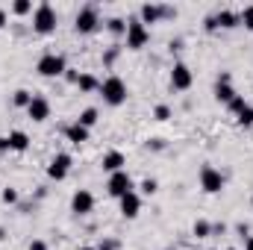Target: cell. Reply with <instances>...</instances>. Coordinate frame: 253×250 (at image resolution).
<instances>
[{"instance_id":"cell-1","label":"cell","mask_w":253,"mask_h":250,"mask_svg":"<svg viewBox=\"0 0 253 250\" xmlns=\"http://www.w3.org/2000/svg\"><path fill=\"white\" fill-rule=\"evenodd\" d=\"M33 30L39 36H50L56 33V9L50 3H39L36 12H33Z\"/></svg>"},{"instance_id":"cell-2","label":"cell","mask_w":253,"mask_h":250,"mask_svg":"<svg viewBox=\"0 0 253 250\" xmlns=\"http://www.w3.org/2000/svg\"><path fill=\"white\" fill-rule=\"evenodd\" d=\"M100 97H103V103H109V106H121L126 100V83L121 77H106L103 83H100Z\"/></svg>"},{"instance_id":"cell-3","label":"cell","mask_w":253,"mask_h":250,"mask_svg":"<svg viewBox=\"0 0 253 250\" xmlns=\"http://www.w3.org/2000/svg\"><path fill=\"white\" fill-rule=\"evenodd\" d=\"M150 42V30L141 21H126V47L129 50H141Z\"/></svg>"},{"instance_id":"cell-4","label":"cell","mask_w":253,"mask_h":250,"mask_svg":"<svg viewBox=\"0 0 253 250\" xmlns=\"http://www.w3.org/2000/svg\"><path fill=\"white\" fill-rule=\"evenodd\" d=\"M97 24H100V18H97V6H83V9L77 12V21H74L77 33L88 36V33H94V30H97Z\"/></svg>"},{"instance_id":"cell-5","label":"cell","mask_w":253,"mask_h":250,"mask_svg":"<svg viewBox=\"0 0 253 250\" xmlns=\"http://www.w3.org/2000/svg\"><path fill=\"white\" fill-rule=\"evenodd\" d=\"M36 71H39L42 77H62L68 68H65V59L59 53H44V56L39 59V65H36Z\"/></svg>"},{"instance_id":"cell-6","label":"cell","mask_w":253,"mask_h":250,"mask_svg":"<svg viewBox=\"0 0 253 250\" xmlns=\"http://www.w3.org/2000/svg\"><path fill=\"white\" fill-rule=\"evenodd\" d=\"M200 188H203L206 194H218V191L224 188V174H221L218 168H212V165H203V168H200Z\"/></svg>"},{"instance_id":"cell-7","label":"cell","mask_w":253,"mask_h":250,"mask_svg":"<svg viewBox=\"0 0 253 250\" xmlns=\"http://www.w3.org/2000/svg\"><path fill=\"white\" fill-rule=\"evenodd\" d=\"M71 165H74V159H71V153H56L53 159H50V165H47V177L50 180H65L68 177V171H71Z\"/></svg>"},{"instance_id":"cell-8","label":"cell","mask_w":253,"mask_h":250,"mask_svg":"<svg viewBox=\"0 0 253 250\" xmlns=\"http://www.w3.org/2000/svg\"><path fill=\"white\" fill-rule=\"evenodd\" d=\"M106 191L112 194V197H124L132 191V180H129V174L126 171H118V174H109V183H106Z\"/></svg>"},{"instance_id":"cell-9","label":"cell","mask_w":253,"mask_h":250,"mask_svg":"<svg viewBox=\"0 0 253 250\" xmlns=\"http://www.w3.org/2000/svg\"><path fill=\"white\" fill-rule=\"evenodd\" d=\"M94 209V194L88 188H77L74 197H71V212L74 215H88Z\"/></svg>"},{"instance_id":"cell-10","label":"cell","mask_w":253,"mask_h":250,"mask_svg":"<svg viewBox=\"0 0 253 250\" xmlns=\"http://www.w3.org/2000/svg\"><path fill=\"white\" fill-rule=\"evenodd\" d=\"M191 83H194V77H191L189 65L177 62L174 68H171V88H177V91H189Z\"/></svg>"},{"instance_id":"cell-11","label":"cell","mask_w":253,"mask_h":250,"mask_svg":"<svg viewBox=\"0 0 253 250\" xmlns=\"http://www.w3.org/2000/svg\"><path fill=\"white\" fill-rule=\"evenodd\" d=\"M27 115H30V121H36V124L47 121V118H50V100H47V97H42V94H36V97H33V103L27 106Z\"/></svg>"},{"instance_id":"cell-12","label":"cell","mask_w":253,"mask_h":250,"mask_svg":"<svg viewBox=\"0 0 253 250\" xmlns=\"http://www.w3.org/2000/svg\"><path fill=\"white\" fill-rule=\"evenodd\" d=\"M138 212H141V197H138L135 191L124 194V197H121V215H124L126 221H132Z\"/></svg>"},{"instance_id":"cell-13","label":"cell","mask_w":253,"mask_h":250,"mask_svg":"<svg viewBox=\"0 0 253 250\" xmlns=\"http://www.w3.org/2000/svg\"><path fill=\"white\" fill-rule=\"evenodd\" d=\"M103 171H109V174H118V171H124V165H126V156L121 153V150H109L106 156H103Z\"/></svg>"},{"instance_id":"cell-14","label":"cell","mask_w":253,"mask_h":250,"mask_svg":"<svg viewBox=\"0 0 253 250\" xmlns=\"http://www.w3.org/2000/svg\"><path fill=\"white\" fill-rule=\"evenodd\" d=\"M65 138H68L71 144H77V147H80L83 141H88V129H85L83 124H77V121H74V124L65 126Z\"/></svg>"},{"instance_id":"cell-15","label":"cell","mask_w":253,"mask_h":250,"mask_svg":"<svg viewBox=\"0 0 253 250\" xmlns=\"http://www.w3.org/2000/svg\"><path fill=\"white\" fill-rule=\"evenodd\" d=\"M6 138H9V150H15V153H24L30 147V135L24 129H12Z\"/></svg>"},{"instance_id":"cell-16","label":"cell","mask_w":253,"mask_h":250,"mask_svg":"<svg viewBox=\"0 0 253 250\" xmlns=\"http://www.w3.org/2000/svg\"><path fill=\"white\" fill-rule=\"evenodd\" d=\"M242 21H239V12H230V9H221V12H215V27H224V30H230V27H239Z\"/></svg>"},{"instance_id":"cell-17","label":"cell","mask_w":253,"mask_h":250,"mask_svg":"<svg viewBox=\"0 0 253 250\" xmlns=\"http://www.w3.org/2000/svg\"><path fill=\"white\" fill-rule=\"evenodd\" d=\"M215 97H218V103H227V106H230L239 94H236V88H233L230 83H218V85H215Z\"/></svg>"},{"instance_id":"cell-18","label":"cell","mask_w":253,"mask_h":250,"mask_svg":"<svg viewBox=\"0 0 253 250\" xmlns=\"http://www.w3.org/2000/svg\"><path fill=\"white\" fill-rule=\"evenodd\" d=\"M159 18H162V6H156V3L141 6V24H156Z\"/></svg>"},{"instance_id":"cell-19","label":"cell","mask_w":253,"mask_h":250,"mask_svg":"<svg viewBox=\"0 0 253 250\" xmlns=\"http://www.w3.org/2000/svg\"><path fill=\"white\" fill-rule=\"evenodd\" d=\"M77 88L80 91H100V83H97V77L94 74H80V80H77Z\"/></svg>"},{"instance_id":"cell-20","label":"cell","mask_w":253,"mask_h":250,"mask_svg":"<svg viewBox=\"0 0 253 250\" xmlns=\"http://www.w3.org/2000/svg\"><path fill=\"white\" fill-rule=\"evenodd\" d=\"M77 124H83L85 129H91V126L97 124V109H94V106L83 109V112H80V118H77Z\"/></svg>"},{"instance_id":"cell-21","label":"cell","mask_w":253,"mask_h":250,"mask_svg":"<svg viewBox=\"0 0 253 250\" xmlns=\"http://www.w3.org/2000/svg\"><path fill=\"white\" fill-rule=\"evenodd\" d=\"M33 97H36V94H30L27 88H18V91L12 94V103H15V106H21V109H27V106L33 103Z\"/></svg>"},{"instance_id":"cell-22","label":"cell","mask_w":253,"mask_h":250,"mask_svg":"<svg viewBox=\"0 0 253 250\" xmlns=\"http://www.w3.org/2000/svg\"><path fill=\"white\" fill-rule=\"evenodd\" d=\"M106 27H109V33H112V36H126V21H124V18H109V21H106Z\"/></svg>"},{"instance_id":"cell-23","label":"cell","mask_w":253,"mask_h":250,"mask_svg":"<svg viewBox=\"0 0 253 250\" xmlns=\"http://www.w3.org/2000/svg\"><path fill=\"white\" fill-rule=\"evenodd\" d=\"M191 233H194L197 239H209V236H212V224H209V221H194Z\"/></svg>"},{"instance_id":"cell-24","label":"cell","mask_w":253,"mask_h":250,"mask_svg":"<svg viewBox=\"0 0 253 250\" xmlns=\"http://www.w3.org/2000/svg\"><path fill=\"white\" fill-rule=\"evenodd\" d=\"M12 12H15V15H30V12H36V9H33L30 0H15V3H12Z\"/></svg>"},{"instance_id":"cell-25","label":"cell","mask_w":253,"mask_h":250,"mask_svg":"<svg viewBox=\"0 0 253 250\" xmlns=\"http://www.w3.org/2000/svg\"><path fill=\"white\" fill-rule=\"evenodd\" d=\"M239 21H242L248 30H253V6H245V9L239 12Z\"/></svg>"},{"instance_id":"cell-26","label":"cell","mask_w":253,"mask_h":250,"mask_svg":"<svg viewBox=\"0 0 253 250\" xmlns=\"http://www.w3.org/2000/svg\"><path fill=\"white\" fill-rule=\"evenodd\" d=\"M239 124L242 126H253V106H245V109L239 112Z\"/></svg>"},{"instance_id":"cell-27","label":"cell","mask_w":253,"mask_h":250,"mask_svg":"<svg viewBox=\"0 0 253 250\" xmlns=\"http://www.w3.org/2000/svg\"><path fill=\"white\" fill-rule=\"evenodd\" d=\"M153 118H156V121H168V118H171V106H165V103H159V106L153 109Z\"/></svg>"},{"instance_id":"cell-28","label":"cell","mask_w":253,"mask_h":250,"mask_svg":"<svg viewBox=\"0 0 253 250\" xmlns=\"http://www.w3.org/2000/svg\"><path fill=\"white\" fill-rule=\"evenodd\" d=\"M141 191H144V194H156V191H159V183H156L153 177H147V180L141 183Z\"/></svg>"},{"instance_id":"cell-29","label":"cell","mask_w":253,"mask_h":250,"mask_svg":"<svg viewBox=\"0 0 253 250\" xmlns=\"http://www.w3.org/2000/svg\"><path fill=\"white\" fill-rule=\"evenodd\" d=\"M0 197H3V203H18V191L15 188H3Z\"/></svg>"},{"instance_id":"cell-30","label":"cell","mask_w":253,"mask_h":250,"mask_svg":"<svg viewBox=\"0 0 253 250\" xmlns=\"http://www.w3.org/2000/svg\"><path fill=\"white\" fill-rule=\"evenodd\" d=\"M245 106H248V103H245V97H236V100L230 103V112H236V115H239V112H242Z\"/></svg>"},{"instance_id":"cell-31","label":"cell","mask_w":253,"mask_h":250,"mask_svg":"<svg viewBox=\"0 0 253 250\" xmlns=\"http://www.w3.org/2000/svg\"><path fill=\"white\" fill-rule=\"evenodd\" d=\"M97 250H118V242H112V239H103V242L97 245Z\"/></svg>"},{"instance_id":"cell-32","label":"cell","mask_w":253,"mask_h":250,"mask_svg":"<svg viewBox=\"0 0 253 250\" xmlns=\"http://www.w3.org/2000/svg\"><path fill=\"white\" fill-rule=\"evenodd\" d=\"M30 250H47V242H42V239H36V242H30Z\"/></svg>"},{"instance_id":"cell-33","label":"cell","mask_w":253,"mask_h":250,"mask_svg":"<svg viewBox=\"0 0 253 250\" xmlns=\"http://www.w3.org/2000/svg\"><path fill=\"white\" fill-rule=\"evenodd\" d=\"M147 147H150V150H162V147H165V144H162V141H159V138H153V141H147Z\"/></svg>"},{"instance_id":"cell-34","label":"cell","mask_w":253,"mask_h":250,"mask_svg":"<svg viewBox=\"0 0 253 250\" xmlns=\"http://www.w3.org/2000/svg\"><path fill=\"white\" fill-rule=\"evenodd\" d=\"M6 21H9V15H6V9H3V6H0V30H3V27H6Z\"/></svg>"},{"instance_id":"cell-35","label":"cell","mask_w":253,"mask_h":250,"mask_svg":"<svg viewBox=\"0 0 253 250\" xmlns=\"http://www.w3.org/2000/svg\"><path fill=\"white\" fill-rule=\"evenodd\" d=\"M3 150H9V138H6V135H0V153H3Z\"/></svg>"},{"instance_id":"cell-36","label":"cell","mask_w":253,"mask_h":250,"mask_svg":"<svg viewBox=\"0 0 253 250\" xmlns=\"http://www.w3.org/2000/svg\"><path fill=\"white\" fill-rule=\"evenodd\" d=\"M245 248H248V250H253V236H248V239H245Z\"/></svg>"},{"instance_id":"cell-37","label":"cell","mask_w":253,"mask_h":250,"mask_svg":"<svg viewBox=\"0 0 253 250\" xmlns=\"http://www.w3.org/2000/svg\"><path fill=\"white\" fill-rule=\"evenodd\" d=\"M3 239H6V230H3V227H0V242H3Z\"/></svg>"},{"instance_id":"cell-38","label":"cell","mask_w":253,"mask_h":250,"mask_svg":"<svg viewBox=\"0 0 253 250\" xmlns=\"http://www.w3.org/2000/svg\"><path fill=\"white\" fill-rule=\"evenodd\" d=\"M80 250H97V248H80Z\"/></svg>"},{"instance_id":"cell-39","label":"cell","mask_w":253,"mask_h":250,"mask_svg":"<svg viewBox=\"0 0 253 250\" xmlns=\"http://www.w3.org/2000/svg\"><path fill=\"white\" fill-rule=\"evenodd\" d=\"M227 250H236V248H227Z\"/></svg>"},{"instance_id":"cell-40","label":"cell","mask_w":253,"mask_h":250,"mask_svg":"<svg viewBox=\"0 0 253 250\" xmlns=\"http://www.w3.org/2000/svg\"><path fill=\"white\" fill-rule=\"evenodd\" d=\"M251 206H253V197H251Z\"/></svg>"}]
</instances>
